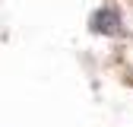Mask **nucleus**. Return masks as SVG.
Wrapping results in <instances>:
<instances>
[{
  "mask_svg": "<svg viewBox=\"0 0 133 127\" xmlns=\"http://www.w3.org/2000/svg\"><path fill=\"white\" fill-rule=\"evenodd\" d=\"M92 32H102V35H117L121 32V16L114 10H95L92 13Z\"/></svg>",
  "mask_w": 133,
  "mask_h": 127,
  "instance_id": "nucleus-1",
  "label": "nucleus"
}]
</instances>
